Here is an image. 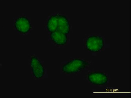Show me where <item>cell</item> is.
<instances>
[{"label": "cell", "mask_w": 131, "mask_h": 98, "mask_svg": "<svg viewBox=\"0 0 131 98\" xmlns=\"http://www.w3.org/2000/svg\"><path fill=\"white\" fill-rule=\"evenodd\" d=\"M88 63L84 60L77 58L73 59L65 64L62 67L63 72L68 74L78 72L85 68Z\"/></svg>", "instance_id": "cell-1"}, {"label": "cell", "mask_w": 131, "mask_h": 98, "mask_svg": "<svg viewBox=\"0 0 131 98\" xmlns=\"http://www.w3.org/2000/svg\"><path fill=\"white\" fill-rule=\"evenodd\" d=\"M87 50L92 52H99L103 49L104 42L102 37L98 36H92L88 37L86 43Z\"/></svg>", "instance_id": "cell-2"}, {"label": "cell", "mask_w": 131, "mask_h": 98, "mask_svg": "<svg viewBox=\"0 0 131 98\" xmlns=\"http://www.w3.org/2000/svg\"><path fill=\"white\" fill-rule=\"evenodd\" d=\"M88 80L91 84L96 85H105L108 81V78L104 73L94 72L88 74Z\"/></svg>", "instance_id": "cell-3"}, {"label": "cell", "mask_w": 131, "mask_h": 98, "mask_svg": "<svg viewBox=\"0 0 131 98\" xmlns=\"http://www.w3.org/2000/svg\"><path fill=\"white\" fill-rule=\"evenodd\" d=\"M15 26L18 32L23 34L28 33L31 29L29 20L27 18L24 16L17 19L15 22Z\"/></svg>", "instance_id": "cell-4"}, {"label": "cell", "mask_w": 131, "mask_h": 98, "mask_svg": "<svg viewBox=\"0 0 131 98\" xmlns=\"http://www.w3.org/2000/svg\"><path fill=\"white\" fill-rule=\"evenodd\" d=\"M30 66L34 76L38 79L41 78L44 75V68L39 60L35 56L32 57L31 60Z\"/></svg>", "instance_id": "cell-5"}, {"label": "cell", "mask_w": 131, "mask_h": 98, "mask_svg": "<svg viewBox=\"0 0 131 98\" xmlns=\"http://www.w3.org/2000/svg\"><path fill=\"white\" fill-rule=\"evenodd\" d=\"M50 37L53 42L58 45H63L67 43L68 38L67 35L59 30H57L52 32Z\"/></svg>", "instance_id": "cell-6"}, {"label": "cell", "mask_w": 131, "mask_h": 98, "mask_svg": "<svg viewBox=\"0 0 131 98\" xmlns=\"http://www.w3.org/2000/svg\"><path fill=\"white\" fill-rule=\"evenodd\" d=\"M57 30L62 32L66 35L70 31V25L67 18L64 16L57 14Z\"/></svg>", "instance_id": "cell-7"}, {"label": "cell", "mask_w": 131, "mask_h": 98, "mask_svg": "<svg viewBox=\"0 0 131 98\" xmlns=\"http://www.w3.org/2000/svg\"><path fill=\"white\" fill-rule=\"evenodd\" d=\"M47 27L48 30L51 32L57 30V14L52 16L49 18L47 23Z\"/></svg>", "instance_id": "cell-8"}]
</instances>
